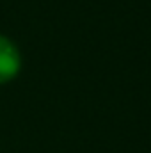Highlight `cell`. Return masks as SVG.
<instances>
[{
	"label": "cell",
	"instance_id": "cell-1",
	"mask_svg": "<svg viewBox=\"0 0 151 153\" xmlns=\"http://www.w3.org/2000/svg\"><path fill=\"white\" fill-rule=\"evenodd\" d=\"M20 53L7 38L0 36V84L13 80L20 71Z\"/></svg>",
	"mask_w": 151,
	"mask_h": 153
}]
</instances>
